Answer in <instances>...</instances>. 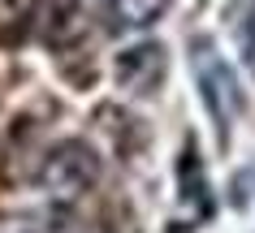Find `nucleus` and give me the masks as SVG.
<instances>
[{"mask_svg":"<svg viewBox=\"0 0 255 233\" xmlns=\"http://www.w3.org/2000/svg\"><path fill=\"white\" fill-rule=\"evenodd\" d=\"M169 0H113V30H143L164 13Z\"/></svg>","mask_w":255,"mask_h":233,"instance_id":"39448f33","label":"nucleus"},{"mask_svg":"<svg viewBox=\"0 0 255 233\" xmlns=\"http://www.w3.org/2000/svg\"><path fill=\"white\" fill-rule=\"evenodd\" d=\"M190 69H195V86H199L203 108H208V117H212V125H216V138H221V147H225L229 130H234L242 104H247L238 74L229 69V61L216 52V43L208 39V35L190 39Z\"/></svg>","mask_w":255,"mask_h":233,"instance_id":"f257e3e1","label":"nucleus"},{"mask_svg":"<svg viewBox=\"0 0 255 233\" xmlns=\"http://www.w3.org/2000/svg\"><path fill=\"white\" fill-rule=\"evenodd\" d=\"M177 190H182V203L195 212V216H212V186L203 177V160H199V147H195V138H190L186 147H182V160H177Z\"/></svg>","mask_w":255,"mask_h":233,"instance_id":"20e7f679","label":"nucleus"},{"mask_svg":"<svg viewBox=\"0 0 255 233\" xmlns=\"http://www.w3.org/2000/svg\"><path fill=\"white\" fill-rule=\"evenodd\" d=\"M26 233H78V225L69 216H61V212H52V216H43V220H35Z\"/></svg>","mask_w":255,"mask_h":233,"instance_id":"423d86ee","label":"nucleus"},{"mask_svg":"<svg viewBox=\"0 0 255 233\" xmlns=\"http://www.w3.org/2000/svg\"><path fill=\"white\" fill-rule=\"evenodd\" d=\"M35 181H39V190L52 203H74L100 181V155L87 143H78V138H65V143H56L43 155Z\"/></svg>","mask_w":255,"mask_h":233,"instance_id":"f03ea898","label":"nucleus"},{"mask_svg":"<svg viewBox=\"0 0 255 233\" xmlns=\"http://www.w3.org/2000/svg\"><path fill=\"white\" fill-rule=\"evenodd\" d=\"M169 233H186V229H182V225H173V229H169Z\"/></svg>","mask_w":255,"mask_h":233,"instance_id":"0eeeda50","label":"nucleus"},{"mask_svg":"<svg viewBox=\"0 0 255 233\" xmlns=\"http://www.w3.org/2000/svg\"><path fill=\"white\" fill-rule=\"evenodd\" d=\"M117 86L130 91V95H156L164 86V74H169V52L164 43H134L117 56Z\"/></svg>","mask_w":255,"mask_h":233,"instance_id":"7ed1b4c3","label":"nucleus"}]
</instances>
